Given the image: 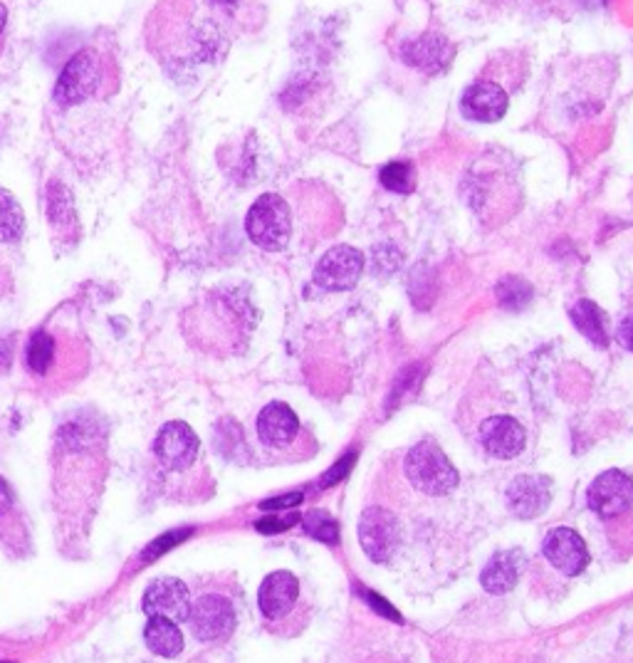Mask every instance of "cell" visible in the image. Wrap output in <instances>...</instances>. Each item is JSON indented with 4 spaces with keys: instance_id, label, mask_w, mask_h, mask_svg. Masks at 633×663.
<instances>
[{
    "instance_id": "2",
    "label": "cell",
    "mask_w": 633,
    "mask_h": 663,
    "mask_svg": "<svg viewBox=\"0 0 633 663\" xmlns=\"http://www.w3.org/2000/svg\"><path fill=\"white\" fill-rule=\"evenodd\" d=\"M107 77V57L95 47L79 50L57 77L55 101L63 107L82 105V101L99 95Z\"/></svg>"
},
{
    "instance_id": "14",
    "label": "cell",
    "mask_w": 633,
    "mask_h": 663,
    "mask_svg": "<svg viewBox=\"0 0 633 663\" xmlns=\"http://www.w3.org/2000/svg\"><path fill=\"white\" fill-rule=\"evenodd\" d=\"M507 92L495 83H473L463 92L461 109L468 119L483 121V125H493L500 121L507 111Z\"/></svg>"
},
{
    "instance_id": "4",
    "label": "cell",
    "mask_w": 633,
    "mask_h": 663,
    "mask_svg": "<svg viewBox=\"0 0 633 663\" xmlns=\"http://www.w3.org/2000/svg\"><path fill=\"white\" fill-rule=\"evenodd\" d=\"M406 475L426 495H446L458 485V471L436 443H418L406 456Z\"/></svg>"
},
{
    "instance_id": "15",
    "label": "cell",
    "mask_w": 633,
    "mask_h": 663,
    "mask_svg": "<svg viewBox=\"0 0 633 663\" xmlns=\"http://www.w3.org/2000/svg\"><path fill=\"white\" fill-rule=\"evenodd\" d=\"M300 595V581L292 573H272L265 577L258 591V605L260 611L268 619L278 621L282 617H288L294 601H298Z\"/></svg>"
},
{
    "instance_id": "7",
    "label": "cell",
    "mask_w": 633,
    "mask_h": 663,
    "mask_svg": "<svg viewBox=\"0 0 633 663\" xmlns=\"http://www.w3.org/2000/svg\"><path fill=\"white\" fill-rule=\"evenodd\" d=\"M199 451H201V441L189 424L169 421L161 426V431L154 441V453L167 471L173 473L186 471V468L196 463Z\"/></svg>"
},
{
    "instance_id": "24",
    "label": "cell",
    "mask_w": 633,
    "mask_h": 663,
    "mask_svg": "<svg viewBox=\"0 0 633 663\" xmlns=\"http://www.w3.org/2000/svg\"><path fill=\"white\" fill-rule=\"evenodd\" d=\"M379 181L386 191L398 193V196H406V193L416 189V173L408 161H389V164L382 167Z\"/></svg>"
},
{
    "instance_id": "31",
    "label": "cell",
    "mask_w": 633,
    "mask_h": 663,
    "mask_svg": "<svg viewBox=\"0 0 633 663\" xmlns=\"http://www.w3.org/2000/svg\"><path fill=\"white\" fill-rule=\"evenodd\" d=\"M304 500L302 493H290V495H280V498H272V500H265V503L260 505L262 510H270V513H275V510H290L294 505H300Z\"/></svg>"
},
{
    "instance_id": "5",
    "label": "cell",
    "mask_w": 633,
    "mask_h": 663,
    "mask_svg": "<svg viewBox=\"0 0 633 663\" xmlns=\"http://www.w3.org/2000/svg\"><path fill=\"white\" fill-rule=\"evenodd\" d=\"M191 631L199 641H223L236 629V609L230 601L221 595H203L196 601H191Z\"/></svg>"
},
{
    "instance_id": "11",
    "label": "cell",
    "mask_w": 633,
    "mask_h": 663,
    "mask_svg": "<svg viewBox=\"0 0 633 663\" xmlns=\"http://www.w3.org/2000/svg\"><path fill=\"white\" fill-rule=\"evenodd\" d=\"M543 553L549 563H552L559 573L567 577L581 575L584 573V567L589 565V553H587L584 539H581L575 530H569V527H555L545 539Z\"/></svg>"
},
{
    "instance_id": "32",
    "label": "cell",
    "mask_w": 633,
    "mask_h": 663,
    "mask_svg": "<svg viewBox=\"0 0 633 663\" xmlns=\"http://www.w3.org/2000/svg\"><path fill=\"white\" fill-rule=\"evenodd\" d=\"M619 342L624 344L629 352H633V312L619 324Z\"/></svg>"
},
{
    "instance_id": "16",
    "label": "cell",
    "mask_w": 633,
    "mask_h": 663,
    "mask_svg": "<svg viewBox=\"0 0 633 663\" xmlns=\"http://www.w3.org/2000/svg\"><path fill=\"white\" fill-rule=\"evenodd\" d=\"M300 434V421L288 404L272 402L258 416V436L265 446L285 448Z\"/></svg>"
},
{
    "instance_id": "12",
    "label": "cell",
    "mask_w": 633,
    "mask_h": 663,
    "mask_svg": "<svg viewBox=\"0 0 633 663\" xmlns=\"http://www.w3.org/2000/svg\"><path fill=\"white\" fill-rule=\"evenodd\" d=\"M507 507L513 510V515L523 520H533L543 515L552 500V483L543 475H519L509 483L507 493Z\"/></svg>"
},
{
    "instance_id": "28",
    "label": "cell",
    "mask_w": 633,
    "mask_h": 663,
    "mask_svg": "<svg viewBox=\"0 0 633 663\" xmlns=\"http://www.w3.org/2000/svg\"><path fill=\"white\" fill-rule=\"evenodd\" d=\"M356 463V451H352L350 456H344V458H340V461H336L334 466H332V471H326V475L322 478V485H336L342 481V478H346L350 475V471H352V466Z\"/></svg>"
},
{
    "instance_id": "29",
    "label": "cell",
    "mask_w": 633,
    "mask_h": 663,
    "mask_svg": "<svg viewBox=\"0 0 633 663\" xmlns=\"http://www.w3.org/2000/svg\"><path fill=\"white\" fill-rule=\"evenodd\" d=\"M398 265V253L391 246H382L374 250V268L382 275H391Z\"/></svg>"
},
{
    "instance_id": "26",
    "label": "cell",
    "mask_w": 633,
    "mask_h": 663,
    "mask_svg": "<svg viewBox=\"0 0 633 663\" xmlns=\"http://www.w3.org/2000/svg\"><path fill=\"white\" fill-rule=\"evenodd\" d=\"M304 533L312 535L314 539L326 545H336L340 543V525L324 513V510H312V513L304 515Z\"/></svg>"
},
{
    "instance_id": "25",
    "label": "cell",
    "mask_w": 633,
    "mask_h": 663,
    "mask_svg": "<svg viewBox=\"0 0 633 663\" xmlns=\"http://www.w3.org/2000/svg\"><path fill=\"white\" fill-rule=\"evenodd\" d=\"M0 543L13 547L10 543V537L23 535V527H18V510L13 503V493H10V488L6 485V481H0Z\"/></svg>"
},
{
    "instance_id": "27",
    "label": "cell",
    "mask_w": 633,
    "mask_h": 663,
    "mask_svg": "<svg viewBox=\"0 0 633 663\" xmlns=\"http://www.w3.org/2000/svg\"><path fill=\"white\" fill-rule=\"evenodd\" d=\"M298 520H300L298 513H290V515H285V517L268 515V517L258 520V523H255V527H258L260 533H265V535H272V533H282V530H290L292 525H298Z\"/></svg>"
},
{
    "instance_id": "13",
    "label": "cell",
    "mask_w": 633,
    "mask_h": 663,
    "mask_svg": "<svg viewBox=\"0 0 633 663\" xmlns=\"http://www.w3.org/2000/svg\"><path fill=\"white\" fill-rule=\"evenodd\" d=\"M480 441L490 456L509 461L525 451V428L509 416H493L480 426Z\"/></svg>"
},
{
    "instance_id": "34",
    "label": "cell",
    "mask_w": 633,
    "mask_h": 663,
    "mask_svg": "<svg viewBox=\"0 0 633 663\" xmlns=\"http://www.w3.org/2000/svg\"><path fill=\"white\" fill-rule=\"evenodd\" d=\"M218 3H226V6H230V3H238V0H218Z\"/></svg>"
},
{
    "instance_id": "17",
    "label": "cell",
    "mask_w": 633,
    "mask_h": 663,
    "mask_svg": "<svg viewBox=\"0 0 633 663\" xmlns=\"http://www.w3.org/2000/svg\"><path fill=\"white\" fill-rule=\"evenodd\" d=\"M404 63L414 65L418 69H423V73H441V69L448 67L453 57V47L448 40L438 38V35H423L418 40H408L401 50Z\"/></svg>"
},
{
    "instance_id": "23",
    "label": "cell",
    "mask_w": 633,
    "mask_h": 663,
    "mask_svg": "<svg viewBox=\"0 0 633 663\" xmlns=\"http://www.w3.org/2000/svg\"><path fill=\"white\" fill-rule=\"evenodd\" d=\"M495 295H497V302L503 304L505 310L519 312V310H525L529 302H533L535 292H533V285H529L527 280L517 278V275H507V278L497 282Z\"/></svg>"
},
{
    "instance_id": "21",
    "label": "cell",
    "mask_w": 633,
    "mask_h": 663,
    "mask_svg": "<svg viewBox=\"0 0 633 663\" xmlns=\"http://www.w3.org/2000/svg\"><path fill=\"white\" fill-rule=\"evenodd\" d=\"M571 322L577 324V330L587 336V340L594 342L597 346H607L609 344V328H607V318L597 302L591 300H579L575 308H571Z\"/></svg>"
},
{
    "instance_id": "6",
    "label": "cell",
    "mask_w": 633,
    "mask_h": 663,
    "mask_svg": "<svg viewBox=\"0 0 633 663\" xmlns=\"http://www.w3.org/2000/svg\"><path fill=\"white\" fill-rule=\"evenodd\" d=\"M364 272V253L352 246H336L326 250L314 268V282L322 290L342 292L354 288Z\"/></svg>"
},
{
    "instance_id": "3",
    "label": "cell",
    "mask_w": 633,
    "mask_h": 663,
    "mask_svg": "<svg viewBox=\"0 0 633 663\" xmlns=\"http://www.w3.org/2000/svg\"><path fill=\"white\" fill-rule=\"evenodd\" d=\"M245 231L255 246L280 253L288 248L290 233H292V213L288 201L278 193H262V196L253 203L245 218Z\"/></svg>"
},
{
    "instance_id": "19",
    "label": "cell",
    "mask_w": 633,
    "mask_h": 663,
    "mask_svg": "<svg viewBox=\"0 0 633 663\" xmlns=\"http://www.w3.org/2000/svg\"><path fill=\"white\" fill-rule=\"evenodd\" d=\"M144 641L154 654L163 659H176L183 651V634L176 621L163 617H149Z\"/></svg>"
},
{
    "instance_id": "22",
    "label": "cell",
    "mask_w": 633,
    "mask_h": 663,
    "mask_svg": "<svg viewBox=\"0 0 633 663\" xmlns=\"http://www.w3.org/2000/svg\"><path fill=\"white\" fill-rule=\"evenodd\" d=\"M25 231V216L13 193L0 189V243H15Z\"/></svg>"
},
{
    "instance_id": "8",
    "label": "cell",
    "mask_w": 633,
    "mask_h": 663,
    "mask_svg": "<svg viewBox=\"0 0 633 663\" xmlns=\"http://www.w3.org/2000/svg\"><path fill=\"white\" fill-rule=\"evenodd\" d=\"M360 539L372 563H386L398 549V523L384 507H369L360 520Z\"/></svg>"
},
{
    "instance_id": "33",
    "label": "cell",
    "mask_w": 633,
    "mask_h": 663,
    "mask_svg": "<svg viewBox=\"0 0 633 663\" xmlns=\"http://www.w3.org/2000/svg\"><path fill=\"white\" fill-rule=\"evenodd\" d=\"M6 23H8V10L0 3V53H3V33H6Z\"/></svg>"
},
{
    "instance_id": "9",
    "label": "cell",
    "mask_w": 633,
    "mask_h": 663,
    "mask_svg": "<svg viewBox=\"0 0 633 663\" xmlns=\"http://www.w3.org/2000/svg\"><path fill=\"white\" fill-rule=\"evenodd\" d=\"M141 609L149 617H163L181 624V621H189L191 614V591L176 577H159L147 587Z\"/></svg>"
},
{
    "instance_id": "1",
    "label": "cell",
    "mask_w": 633,
    "mask_h": 663,
    "mask_svg": "<svg viewBox=\"0 0 633 663\" xmlns=\"http://www.w3.org/2000/svg\"><path fill=\"white\" fill-rule=\"evenodd\" d=\"M79 356H85V350L69 334L57 336L50 330H37L28 342L25 364L28 372L43 384L63 386L69 374L79 372Z\"/></svg>"
},
{
    "instance_id": "30",
    "label": "cell",
    "mask_w": 633,
    "mask_h": 663,
    "mask_svg": "<svg viewBox=\"0 0 633 663\" xmlns=\"http://www.w3.org/2000/svg\"><path fill=\"white\" fill-rule=\"evenodd\" d=\"M362 597H364L366 601H369V605H372V609L376 611V614H382V617L391 619V621H401V614H398V611L389 605V601H384L379 595H374V591L362 589Z\"/></svg>"
},
{
    "instance_id": "10",
    "label": "cell",
    "mask_w": 633,
    "mask_h": 663,
    "mask_svg": "<svg viewBox=\"0 0 633 663\" xmlns=\"http://www.w3.org/2000/svg\"><path fill=\"white\" fill-rule=\"evenodd\" d=\"M589 507L601 517H616L633 505V481L621 471H604L589 488Z\"/></svg>"
},
{
    "instance_id": "18",
    "label": "cell",
    "mask_w": 633,
    "mask_h": 663,
    "mask_svg": "<svg viewBox=\"0 0 633 663\" xmlns=\"http://www.w3.org/2000/svg\"><path fill=\"white\" fill-rule=\"evenodd\" d=\"M523 565H525V557L519 555L517 549L500 553L490 559L480 581H483V587L490 591V595H505V591H509L517 585Z\"/></svg>"
},
{
    "instance_id": "20",
    "label": "cell",
    "mask_w": 633,
    "mask_h": 663,
    "mask_svg": "<svg viewBox=\"0 0 633 663\" xmlns=\"http://www.w3.org/2000/svg\"><path fill=\"white\" fill-rule=\"evenodd\" d=\"M47 218L60 236H75L77 233V213L69 193L63 183L53 181L47 186Z\"/></svg>"
}]
</instances>
